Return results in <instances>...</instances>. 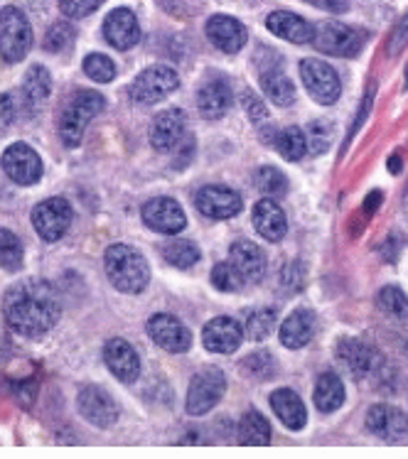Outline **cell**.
Returning a JSON list of instances; mask_svg holds the SVG:
<instances>
[{"label":"cell","mask_w":408,"mask_h":459,"mask_svg":"<svg viewBox=\"0 0 408 459\" xmlns=\"http://www.w3.org/2000/svg\"><path fill=\"white\" fill-rule=\"evenodd\" d=\"M104 5V0H59V10L67 15L69 20H79L91 15L94 10Z\"/></svg>","instance_id":"7bdbcfd3"},{"label":"cell","mask_w":408,"mask_h":459,"mask_svg":"<svg viewBox=\"0 0 408 459\" xmlns=\"http://www.w3.org/2000/svg\"><path fill=\"white\" fill-rule=\"evenodd\" d=\"M406 84H408V65H406Z\"/></svg>","instance_id":"681fc988"},{"label":"cell","mask_w":408,"mask_h":459,"mask_svg":"<svg viewBox=\"0 0 408 459\" xmlns=\"http://www.w3.org/2000/svg\"><path fill=\"white\" fill-rule=\"evenodd\" d=\"M241 371H247L256 381H268L275 376V361L268 351H254L251 357L241 364Z\"/></svg>","instance_id":"ab89813d"},{"label":"cell","mask_w":408,"mask_h":459,"mask_svg":"<svg viewBox=\"0 0 408 459\" xmlns=\"http://www.w3.org/2000/svg\"><path fill=\"white\" fill-rule=\"evenodd\" d=\"M239 442L251 445V447H264L271 442V425L261 412H244V418L239 422Z\"/></svg>","instance_id":"4dcf8cb0"},{"label":"cell","mask_w":408,"mask_h":459,"mask_svg":"<svg viewBox=\"0 0 408 459\" xmlns=\"http://www.w3.org/2000/svg\"><path fill=\"white\" fill-rule=\"evenodd\" d=\"M305 3L327 10V13H347L352 5V0H305Z\"/></svg>","instance_id":"7dc6e473"},{"label":"cell","mask_w":408,"mask_h":459,"mask_svg":"<svg viewBox=\"0 0 408 459\" xmlns=\"http://www.w3.org/2000/svg\"><path fill=\"white\" fill-rule=\"evenodd\" d=\"M84 74L94 79L96 84H109L116 79V65L106 55H86L84 59Z\"/></svg>","instance_id":"74e56055"},{"label":"cell","mask_w":408,"mask_h":459,"mask_svg":"<svg viewBox=\"0 0 408 459\" xmlns=\"http://www.w3.org/2000/svg\"><path fill=\"white\" fill-rule=\"evenodd\" d=\"M104 38L111 48L134 49L141 42V25L135 18L134 10L128 8H114L104 20Z\"/></svg>","instance_id":"2e32d148"},{"label":"cell","mask_w":408,"mask_h":459,"mask_svg":"<svg viewBox=\"0 0 408 459\" xmlns=\"http://www.w3.org/2000/svg\"><path fill=\"white\" fill-rule=\"evenodd\" d=\"M32 48V28L25 13L15 5H5L0 10V56L5 62L25 59Z\"/></svg>","instance_id":"277c9868"},{"label":"cell","mask_w":408,"mask_h":459,"mask_svg":"<svg viewBox=\"0 0 408 459\" xmlns=\"http://www.w3.org/2000/svg\"><path fill=\"white\" fill-rule=\"evenodd\" d=\"M72 224V206L65 197H49L32 209V226L45 241H59Z\"/></svg>","instance_id":"9c48e42d"},{"label":"cell","mask_w":408,"mask_h":459,"mask_svg":"<svg viewBox=\"0 0 408 459\" xmlns=\"http://www.w3.org/2000/svg\"><path fill=\"white\" fill-rule=\"evenodd\" d=\"M266 28L273 32L275 38H283L293 45H308L313 42V25L300 15H295L291 10H275L266 20Z\"/></svg>","instance_id":"603a6c76"},{"label":"cell","mask_w":408,"mask_h":459,"mask_svg":"<svg viewBox=\"0 0 408 459\" xmlns=\"http://www.w3.org/2000/svg\"><path fill=\"white\" fill-rule=\"evenodd\" d=\"M0 165L5 169V175L22 187L38 185L39 178H42V160H39L38 151L30 148L28 143H13L8 151L3 152Z\"/></svg>","instance_id":"30bf717a"},{"label":"cell","mask_w":408,"mask_h":459,"mask_svg":"<svg viewBox=\"0 0 408 459\" xmlns=\"http://www.w3.org/2000/svg\"><path fill=\"white\" fill-rule=\"evenodd\" d=\"M271 408H273V412L281 418L285 428H291V430H303L305 422H308L305 403L293 388H278L271 395Z\"/></svg>","instance_id":"484cf974"},{"label":"cell","mask_w":408,"mask_h":459,"mask_svg":"<svg viewBox=\"0 0 408 459\" xmlns=\"http://www.w3.org/2000/svg\"><path fill=\"white\" fill-rule=\"evenodd\" d=\"M49 91H52V76L42 65H32L25 74V82H22V99H25V106L30 111L38 113L42 111V106L49 99Z\"/></svg>","instance_id":"f1b7e54d"},{"label":"cell","mask_w":408,"mask_h":459,"mask_svg":"<svg viewBox=\"0 0 408 459\" xmlns=\"http://www.w3.org/2000/svg\"><path fill=\"white\" fill-rule=\"evenodd\" d=\"M74 38V25H72L69 20H59V22H55V25L48 30V35H45V49H48V52H55V55H57V52H65L67 48H72Z\"/></svg>","instance_id":"d590c367"},{"label":"cell","mask_w":408,"mask_h":459,"mask_svg":"<svg viewBox=\"0 0 408 459\" xmlns=\"http://www.w3.org/2000/svg\"><path fill=\"white\" fill-rule=\"evenodd\" d=\"M141 214L145 226L158 231V234H180L182 229L187 226V216L182 212V206L170 197H155L151 202H145Z\"/></svg>","instance_id":"7c38bea8"},{"label":"cell","mask_w":408,"mask_h":459,"mask_svg":"<svg viewBox=\"0 0 408 459\" xmlns=\"http://www.w3.org/2000/svg\"><path fill=\"white\" fill-rule=\"evenodd\" d=\"M367 430L381 440L396 442L408 432V415L389 403L371 405L367 412Z\"/></svg>","instance_id":"ac0fdd59"},{"label":"cell","mask_w":408,"mask_h":459,"mask_svg":"<svg viewBox=\"0 0 408 459\" xmlns=\"http://www.w3.org/2000/svg\"><path fill=\"white\" fill-rule=\"evenodd\" d=\"M275 151L281 152L285 160H291V162L303 160L305 152H308V138H305L303 128L291 126V128L278 133L275 135Z\"/></svg>","instance_id":"1f68e13d"},{"label":"cell","mask_w":408,"mask_h":459,"mask_svg":"<svg viewBox=\"0 0 408 459\" xmlns=\"http://www.w3.org/2000/svg\"><path fill=\"white\" fill-rule=\"evenodd\" d=\"M275 327V315L273 309H256V312H251L247 317V334L254 342H261V339H266Z\"/></svg>","instance_id":"f35d334b"},{"label":"cell","mask_w":408,"mask_h":459,"mask_svg":"<svg viewBox=\"0 0 408 459\" xmlns=\"http://www.w3.org/2000/svg\"><path fill=\"white\" fill-rule=\"evenodd\" d=\"M244 106H247L248 118L256 123V126H258V123H266L268 121L266 106H264V101H261V99H258L256 94H251V91H247V94H244Z\"/></svg>","instance_id":"ee69618b"},{"label":"cell","mask_w":408,"mask_h":459,"mask_svg":"<svg viewBox=\"0 0 408 459\" xmlns=\"http://www.w3.org/2000/svg\"><path fill=\"white\" fill-rule=\"evenodd\" d=\"M22 244L20 238L8 229H0V268L8 273H15L22 268Z\"/></svg>","instance_id":"d6a6232c"},{"label":"cell","mask_w":408,"mask_h":459,"mask_svg":"<svg viewBox=\"0 0 408 459\" xmlns=\"http://www.w3.org/2000/svg\"><path fill=\"white\" fill-rule=\"evenodd\" d=\"M258 79H261V89L264 94L278 106H291L295 101V86L288 76L281 72L278 65L258 66Z\"/></svg>","instance_id":"83f0119b"},{"label":"cell","mask_w":408,"mask_h":459,"mask_svg":"<svg viewBox=\"0 0 408 459\" xmlns=\"http://www.w3.org/2000/svg\"><path fill=\"white\" fill-rule=\"evenodd\" d=\"M229 263L244 285H256L266 273V255L254 241H237L229 251Z\"/></svg>","instance_id":"ffe728a7"},{"label":"cell","mask_w":408,"mask_h":459,"mask_svg":"<svg viewBox=\"0 0 408 459\" xmlns=\"http://www.w3.org/2000/svg\"><path fill=\"white\" fill-rule=\"evenodd\" d=\"M254 229L264 236L266 241L275 244L281 241L288 231V219L281 206L275 204L273 199H261L254 206Z\"/></svg>","instance_id":"cb8c5ba5"},{"label":"cell","mask_w":408,"mask_h":459,"mask_svg":"<svg viewBox=\"0 0 408 459\" xmlns=\"http://www.w3.org/2000/svg\"><path fill=\"white\" fill-rule=\"evenodd\" d=\"M15 118V101L10 94H0V135L8 131Z\"/></svg>","instance_id":"f6af8a7d"},{"label":"cell","mask_w":408,"mask_h":459,"mask_svg":"<svg viewBox=\"0 0 408 459\" xmlns=\"http://www.w3.org/2000/svg\"><path fill=\"white\" fill-rule=\"evenodd\" d=\"M313 45L323 55L357 56L364 48V32L337 20H327L313 28Z\"/></svg>","instance_id":"5b68a950"},{"label":"cell","mask_w":408,"mask_h":459,"mask_svg":"<svg viewBox=\"0 0 408 459\" xmlns=\"http://www.w3.org/2000/svg\"><path fill=\"white\" fill-rule=\"evenodd\" d=\"M300 76L308 89V94L323 106H333L342 94L340 74L323 59H303L300 62Z\"/></svg>","instance_id":"52a82bcc"},{"label":"cell","mask_w":408,"mask_h":459,"mask_svg":"<svg viewBox=\"0 0 408 459\" xmlns=\"http://www.w3.org/2000/svg\"><path fill=\"white\" fill-rule=\"evenodd\" d=\"M389 169H391V172H399V169H401L399 155H394V158H391V162H389Z\"/></svg>","instance_id":"c3c4849f"},{"label":"cell","mask_w":408,"mask_h":459,"mask_svg":"<svg viewBox=\"0 0 408 459\" xmlns=\"http://www.w3.org/2000/svg\"><path fill=\"white\" fill-rule=\"evenodd\" d=\"M231 89H229L227 82L221 79H212V82H204L197 91V108L204 118H212L217 121L224 113L231 108Z\"/></svg>","instance_id":"d4e9b609"},{"label":"cell","mask_w":408,"mask_h":459,"mask_svg":"<svg viewBox=\"0 0 408 459\" xmlns=\"http://www.w3.org/2000/svg\"><path fill=\"white\" fill-rule=\"evenodd\" d=\"M106 108V99L99 91H76L59 113V138L67 148H76L84 138L86 126Z\"/></svg>","instance_id":"3957f363"},{"label":"cell","mask_w":408,"mask_h":459,"mask_svg":"<svg viewBox=\"0 0 408 459\" xmlns=\"http://www.w3.org/2000/svg\"><path fill=\"white\" fill-rule=\"evenodd\" d=\"M180 86V76L172 66L155 65L135 76L131 84V99L135 103H158Z\"/></svg>","instance_id":"ba28073f"},{"label":"cell","mask_w":408,"mask_h":459,"mask_svg":"<svg viewBox=\"0 0 408 459\" xmlns=\"http://www.w3.org/2000/svg\"><path fill=\"white\" fill-rule=\"evenodd\" d=\"M62 315L57 288L42 278H25L8 288L3 298V317L10 332L38 339L55 327Z\"/></svg>","instance_id":"6da1fadb"},{"label":"cell","mask_w":408,"mask_h":459,"mask_svg":"<svg viewBox=\"0 0 408 459\" xmlns=\"http://www.w3.org/2000/svg\"><path fill=\"white\" fill-rule=\"evenodd\" d=\"M104 265L111 285L118 292H126V295H138L151 282L148 261H145V255L138 248H134V246H109L104 254Z\"/></svg>","instance_id":"7a4b0ae2"},{"label":"cell","mask_w":408,"mask_h":459,"mask_svg":"<svg viewBox=\"0 0 408 459\" xmlns=\"http://www.w3.org/2000/svg\"><path fill=\"white\" fill-rule=\"evenodd\" d=\"M185 113L180 108H168L152 118L151 143L158 152H170L178 148V143L185 135Z\"/></svg>","instance_id":"7402d4cb"},{"label":"cell","mask_w":408,"mask_h":459,"mask_svg":"<svg viewBox=\"0 0 408 459\" xmlns=\"http://www.w3.org/2000/svg\"><path fill=\"white\" fill-rule=\"evenodd\" d=\"M315 334V315L310 309H298L281 325V344L288 349H303Z\"/></svg>","instance_id":"4316f807"},{"label":"cell","mask_w":408,"mask_h":459,"mask_svg":"<svg viewBox=\"0 0 408 459\" xmlns=\"http://www.w3.org/2000/svg\"><path fill=\"white\" fill-rule=\"evenodd\" d=\"M408 45V13L404 15L396 30H394V35H391V42H389V52L391 55H396L399 49H404Z\"/></svg>","instance_id":"bcb514c9"},{"label":"cell","mask_w":408,"mask_h":459,"mask_svg":"<svg viewBox=\"0 0 408 459\" xmlns=\"http://www.w3.org/2000/svg\"><path fill=\"white\" fill-rule=\"evenodd\" d=\"M202 342H204V349H209L212 354H234L244 342V329L237 319L214 317L204 325Z\"/></svg>","instance_id":"d6986e66"},{"label":"cell","mask_w":408,"mask_h":459,"mask_svg":"<svg viewBox=\"0 0 408 459\" xmlns=\"http://www.w3.org/2000/svg\"><path fill=\"white\" fill-rule=\"evenodd\" d=\"M227 391V376L217 366H207L192 378L187 391V412L190 415H204L221 401Z\"/></svg>","instance_id":"8992f818"},{"label":"cell","mask_w":408,"mask_h":459,"mask_svg":"<svg viewBox=\"0 0 408 459\" xmlns=\"http://www.w3.org/2000/svg\"><path fill=\"white\" fill-rule=\"evenodd\" d=\"M195 204L204 216L221 221V219L237 216L244 209V199L239 197V192H234V189L221 187V185H209V187H202L197 192Z\"/></svg>","instance_id":"9a60e30c"},{"label":"cell","mask_w":408,"mask_h":459,"mask_svg":"<svg viewBox=\"0 0 408 459\" xmlns=\"http://www.w3.org/2000/svg\"><path fill=\"white\" fill-rule=\"evenodd\" d=\"M204 30H207L209 42L224 55H237L239 49L247 45V28L231 15H212Z\"/></svg>","instance_id":"44dd1931"},{"label":"cell","mask_w":408,"mask_h":459,"mask_svg":"<svg viewBox=\"0 0 408 459\" xmlns=\"http://www.w3.org/2000/svg\"><path fill=\"white\" fill-rule=\"evenodd\" d=\"M334 351H337V359H340L342 364L347 366L354 376H369L384 364V359H381L379 351L371 347L369 342H364V339L342 337L340 342H337Z\"/></svg>","instance_id":"5bb4252c"},{"label":"cell","mask_w":408,"mask_h":459,"mask_svg":"<svg viewBox=\"0 0 408 459\" xmlns=\"http://www.w3.org/2000/svg\"><path fill=\"white\" fill-rule=\"evenodd\" d=\"M305 138H308V152H313V155H320L330 148V143H333V131L323 126V123H313V126H308L305 128Z\"/></svg>","instance_id":"b9f144b4"},{"label":"cell","mask_w":408,"mask_h":459,"mask_svg":"<svg viewBox=\"0 0 408 459\" xmlns=\"http://www.w3.org/2000/svg\"><path fill=\"white\" fill-rule=\"evenodd\" d=\"M104 361L109 366V371L121 384H134L141 376V357H138V351L134 349V344H128L121 337H114L106 342Z\"/></svg>","instance_id":"e0dca14e"},{"label":"cell","mask_w":408,"mask_h":459,"mask_svg":"<svg viewBox=\"0 0 408 459\" xmlns=\"http://www.w3.org/2000/svg\"><path fill=\"white\" fill-rule=\"evenodd\" d=\"M377 305L384 315H389L394 319H408V298L404 295V290L399 288H381L379 298H377Z\"/></svg>","instance_id":"e575fe53"},{"label":"cell","mask_w":408,"mask_h":459,"mask_svg":"<svg viewBox=\"0 0 408 459\" xmlns=\"http://www.w3.org/2000/svg\"><path fill=\"white\" fill-rule=\"evenodd\" d=\"M148 334L151 339L165 351H170V354H182V351H187L192 344V334L190 329L182 325L180 319L172 317V315H152L148 319Z\"/></svg>","instance_id":"4fadbf2b"},{"label":"cell","mask_w":408,"mask_h":459,"mask_svg":"<svg viewBox=\"0 0 408 459\" xmlns=\"http://www.w3.org/2000/svg\"><path fill=\"white\" fill-rule=\"evenodd\" d=\"M76 408L82 412V418L96 428H111L118 420V403L114 401V395L106 394L99 385L82 388L76 395Z\"/></svg>","instance_id":"8fae6325"},{"label":"cell","mask_w":408,"mask_h":459,"mask_svg":"<svg viewBox=\"0 0 408 459\" xmlns=\"http://www.w3.org/2000/svg\"><path fill=\"white\" fill-rule=\"evenodd\" d=\"M256 187L261 195H266V197H281L288 192V179L281 169L275 168H261L256 172Z\"/></svg>","instance_id":"8d00e7d4"},{"label":"cell","mask_w":408,"mask_h":459,"mask_svg":"<svg viewBox=\"0 0 408 459\" xmlns=\"http://www.w3.org/2000/svg\"><path fill=\"white\" fill-rule=\"evenodd\" d=\"M162 258L175 265V268H192L195 263L200 261V248L192 244V241H185V238H178V241H172L162 248Z\"/></svg>","instance_id":"836d02e7"},{"label":"cell","mask_w":408,"mask_h":459,"mask_svg":"<svg viewBox=\"0 0 408 459\" xmlns=\"http://www.w3.org/2000/svg\"><path fill=\"white\" fill-rule=\"evenodd\" d=\"M212 285L221 292H237L244 288V282L237 275V271L231 268V263H217L212 268Z\"/></svg>","instance_id":"60d3db41"},{"label":"cell","mask_w":408,"mask_h":459,"mask_svg":"<svg viewBox=\"0 0 408 459\" xmlns=\"http://www.w3.org/2000/svg\"><path fill=\"white\" fill-rule=\"evenodd\" d=\"M313 398L320 412L337 411L344 403V384H342L340 376L333 374V371H325V374L317 376Z\"/></svg>","instance_id":"f546056e"}]
</instances>
